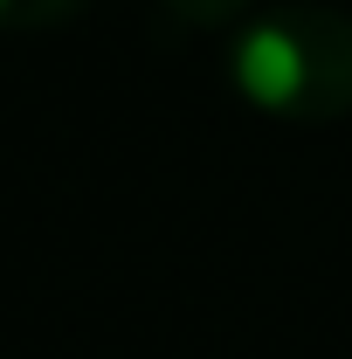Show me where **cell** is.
<instances>
[{
	"label": "cell",
	"instance_id": "1",
	"mask_svg": "<svg viewBox=\"0 0 352 359\" xmlns=\"http://www.w3.org/2000/svg\"><path fill=\"white\" fill-rule=\"evenodd\" d=\"M235 90L297 125H332L352 111V14L325 0H263L228 28Z\"/></svg>",
	"mask_w": 352,
	"mask_h": 359
},
{
	"label": "cell",
	"instance_id": "2",
	"mask_svg": "<svg viewBox=\"0 0 352 359\" xmlns=\"http://www.w3.org/2000/svg\"><path fill=\"white\" fill-rule=\"evenodd\" d=\"M83 14V0H0V28H55Z\"/></svg>",
	"mask_w": 352,
	"mask_h": 359
},
{
	"label": "cell",
	"instance_id": "3",
	"mask_svg": "<svg viewBox=\"0 0 352 359\" xmlns=\"http://www.w3.org/2000/svg\"><path fill=\"white\" fill-rule=\"evenodd\" d=\"M166 7H173V14H187V21H228V28H235L256 0H166Z\"/></svg>",
	"mask_w": 352,
	"mask_h": 359
}]
</instances>
